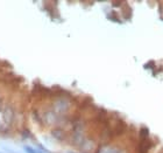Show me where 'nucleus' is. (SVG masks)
<instances>
[{"mask_svg":"<svg viewBox=\"0 0 163 153\" xmlns=\"http://www.w3.org/2000/svg\"><path fill=\"white\" fill-rule=\"evenodd\" d=\"M99 153H121L117 148H100Z\"/></svg>","mask_w":163,"mask_h":153,"instance_id":"nucleus-4","label":"nucleus"},{"mask_svg":"<svg viewBox=\"0 0 163 153\" xmlns=\"http://www.w3.org/2000/svg\"><path fill=\"white\" fill-rule=\"evenodd\" d=\"M0 153H1V152H0Z\"/></svg>","mask_w":163,"mask_h":153,"instance_id":"nucleus-6","label":"nucleus"},{"mask_svg":"<svg viewBox=\"0 0 163 153\" xmlns=\"http://www.w3.org/2000/svg\"><path fill=\"white\" fill-rule=\"evenodd\" d=\"M2 117H4V120H5V123L7 124H11L12 122L14 120V111L13 109L11 107H6L4 109V111H2Z\"/></svg>","mask_w":163,"mask_h":153,"instance_id":"nucleus-2","label":"nucleus"},{"mask_svg":"<svg viewBox=\"0 0 163 153\" xmlns=\"http://www.w3.org/2000/svg\"><path fill=\"white\" fill-rule=\"evenodd\" d=\"M55 112L56 113H63L68 110L69 107V100L65 98H59L56 103H55Z\"/></svg>","mask_w":163,"mask_h":153,"instance_id":"nucleus-1","label":"nucleus"},{"mask_svg":"<svg viewBox=\"0 0 163 153\" xmlns=\"http://www.w3.org/2000/svg\"><path fill=\"white\" fill-rule=\"evenodd\" d=\"M23 150H25L26 153H39V151H36L35 148H33V147L29 146V145H25V146H23Z\"/></svg>","mask_w":163,"mask_h":153,"instance_id":"nucleus-5","label":"nucleus"},{"mask_svg":"<svg viewBox=\"0 0 163 153\" xmlns=\"http://www.w3.org/2000/svg\"><path fill=\"white\" fill-rule=\"evenodd\" d=\"M52 136L56 138V139H62L63 137H64V133H63V131L61 130V129H55V130H52Z\"/></svg>","mask_w":163,"mask_h":153,"instance_id":"nucleus-3","label":"nucleus"}]
</instances>
